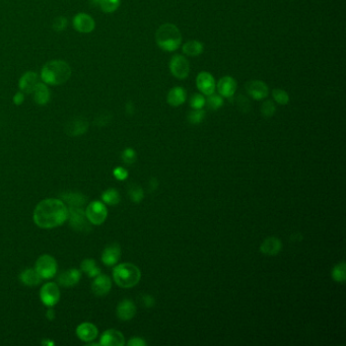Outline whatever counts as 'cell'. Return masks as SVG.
Segmentation results:
<instances>
[{"label":"cell","instance_id":"4","mask_svg":"<svg viewBox=\"0 0 346 346\" xmlns=\"http://www.w3.org/2000/svg\"><path fill=\"white\" fill-rule=\"evenodd\" d=\"M115 282L120 288L130 289L136 285L140 278L141 273L137 266L131 263H123L117 265L113 271Z\"/></svg>","mask_w":346,"mask_h":346},{"label":"cell","instance_id":"46","mask_svg":"<svg viewBox=\"0 0 346 346\" xmlns=\"http://www.w3.org/2000/svg\"><path fill=\"white\" fill-rule=\"evenodd\" d=\"M158 181H157V179H152L150 180V182H149V190H156L158 188Z\"/></svg>","mask_w":346,"mask_h":346},{"label":"cell","instance_id":"12","mask_svg":"<svg viewBox=\"0 0 346 346\" xmlns=\"http://www.w3.org/2000/svg\"><path fill=\"white\" fill-rule=\"evenodd\" d=\"M73 27L78 29L80 33L88 34L94 31L95 21L91 16L86 13H79L73 19Z\"/></svg>","mask_w":346,"mask_h":346},{"label":"cell","instance_id":"6","mask_svg":"<svg viewBox=\"0 0 346 346\" xmlns=\"http://www.w3.org/2000/svg\"><path fill=\"white\" fill-rule=\"evenodd\" d=\"M36 270L42 278H52L57 272L56 260L50 255H42L36 263Z\"/></svg>","mask_w":346,"mask_h":346},{"label":"cell","instance_id":"13","mask_svg":"<svg viewBox=\"0 0 346 346\" xmlns=\"http://www.w3.org/2000/svg\"><path fill=\"white\" fill-rule=\"evenodd\" d=\"M248 94L254 100H263L268 96V86L261 80H253L246 84Z\"/></svg>","mask_w":346,"mask_h":346},{"label":"cell","instance_id":"31","mask_svg":"<svg viewBox=\"0 0 346 346\" xmlns=\"http://www.w3.org/2000/svg\"><path fill=\"white\" fill-rule=\"evenodd\" d=\"M129 197L130 199L135 202V203H139L143 197H144V193H143V190L141 189V187H139L138 185H131L129 187Z\"/></svg>","mask_w":346,"mask_h":346},{"label":"cell","instance_id":"45","mask_svg":"<svg viewBox=\"0 0 346 346\" xmlns=\"http://www.w3.org/2000/svg\"><path fill=\"white\" fill-rule=\"evenodd\" d=\"M25 101V96H24V93L23 92H18L16 95H14L13 97V103L16 104V105H22Z\"/></svg>","mask_w":346,"mask_h":346},{"label":"cell","instance_id":"15","mask_svg":"<svg viewBox=\"0 0 346 346\" xmlns=\"http://www.w3.org/2000/svg\"><path fill=\"white\" fill-rule=\"evenodd\" d=\"M112 288L111 279L107 275H98L92 284L93 293L98 296H104L110 293Z\"/></svg>","mask_w":346,"mask_h":346},{"label":"cell","instance_id":"21","mask_svg":"<svg viewBox=\"0 0 346 346\" xmlns=\"http://www.w3.org/2000/svg\"><path fill=\"white\" fill-rule=\"evenodd\" d=\"M80 277H81V273H80V270L69 269V270H67V271L59 275L58 282H59V284H61L62 287L70 288V287H73V285H75V284H78Z\"/></svg>","mask_w":346,"mask_h":346},{"label":"cell","instance_id":"24","mask_svg":"<svg viewBox=\"0 0 346 346\" xmlns=\"http://www.w3.org/2000/svg\"><path fill=\"white\" fill-rule=\"evenodd\" d=\"M186 100V92L181 86H176L172 88L168 94L167 101L172 107H179L185 102Z\"/></svg>","mask_w":346,"mask_h":346},{"label":"cell","instance_id":"27","mask_svg":"<svg viewBox=\"0 0 346 346\" xmlns=\"http://www.w3.org/2000/svg\"><path fill=\"white\" fill-rule=\"evenodd\" d=\"M203 44L199 41H189L183 46V52L188 56L196 57L203 52Z\"/></svg>","mask_w":346,"mask_h":346},{"label":"cell","instance_id":"34","mask_svg":"<svg viewBox=\"0 0 346 346\" xmlns=\"http://www.w3.org/2000/svg\"><path fill=\"white\" fill-rule=\"evenodd\" d=\"M207 104H208L209 108L212 109V110H217V109H219L222 106L223 99H222L221 96L214 95V93H213V94L208 96Z\"/></svg>","mask_w":346,"mask_h":346},{"label":"cell","instance_id":"47","mask_svg":"<svg viewBox=\"0 0 346 346\" xmlns=\"http://www.w3.org/2000/svg\"><path fill=\"white\" fill-rule=\"evenodd\" d=\"M91 4L94 6H97L100 4V0H91Z\"/></svg>","mask_w":346,"mask_h":346},{"label":"cell","instance_id":"33","mask_svg":"<svg viewBox=\"0 0 346 346\" xmlns=\"http://www.w3.org/2000/svg\"><path fill=\"white\" fill-rule=\"evenodd\" d=\"M103 11L105 12H114L120 5V0H100V4Z\"/></svg>","mask_w":346,"mask_h":346},{"label":"cell","instance_id":"3","mask_svg":"<svg viewBox=\"0 0 346 346\" xmlns=\"http://www.w3.org/2000/svg\"><path fill=\"white\" fill-rule=\"evenodd\" d=\"M158 46L163 51L177 50L182 42V35L180 29L173 24L161 25L156 33Z\"/></svg>","mask_w":346,"mask_h":346},{"label":"cell","instance_id":"16","mask_svg":"<svg viewBox=\"0 0 346 346\" xmlns=\"http://www.w3.org/2000/svg\"><path fill=\"white\" fill-rule=\"evenodd\" d=\"M135 314H136V307L130 299H124L117 307V316L120 320L129 321Z\"/></svg>","mask_w":346,"mask_h":346},{"label":"cell","instance_id":"43","mask_svg":"<svg viewBox=\"0 0 346 346\" xmlns=\"http://www.w3.org/2000/svg\"><path fill=\"white\" fill-rule=\"evenodd\" d=\"M142 303L146 308H153L156 304V300H155L154 296L149 295V294H145L142 296Z\"/></svg>","mask_w":346,"mask_h":346},{"label":"cell","instance_id":"19","mask_svg":"<svg viewBox=\"0 0 346 346\" xmlns=\"http://www.w3.org/2000/svg\"><path fill=\"white\" fill-rule=\"evenodd\" d=\"M237 89V82L231 77H224L217 82V91L221 97L231 98Z\"/></svg>","mask_w":346,"mask_h":346},{"label":"cell","instance_id":"44","mask_svg":"<svg viewBox=\"0 0 346 346\" xmlns=\"http://www.w3.org/2000/svg\"><path fill=\"white\" fill-rule=\"evenodd\" d=\"M129 346H146L147 343L141 337H133L128 341Z\"/></svg>","mask_w":346,"mask_h":346},{"label":"cell","instance_id":"14","mask_svg":"<svg viewBox=\"0 0 346 346\" xmlns=\"http://www.w3.org/2000/svg\"><path fill=\"white\" fill-rule=\"evenodd\" d=\"M100 344L105 346H123L125 344V339L121 332L110 329L102 335Z\"/></svg>","mask_w":346,"mask_h":346},{"label":"cell","instance_id":"30","mask_svg":"<svg viewBox=\"0 0 346 346\" xmlns=\"http://www.w3.org/2000/svg\"><path fill=\"white\" fill-rule=\"evenodd\" d=\"M332 277L336 282H344L346 279V265L345 262L338 263L332 270Z\"/></svg>","mask_w":346,"mask_h":346},{"label":"cell","instance_id":"28","mask_svg":"<svg viewBox=\"0 0 346 346\" xmlns=\"http://www.w3.org/2000/svg\"><path fill=\"white\" fill-rule=\"evenodd\" d=\"M81 269H82V271L85 272L87 274V276H89V277L98 276L101 272L100 268L97 267L96 262L92 259H85L81 263Z\"/></svg>","mask_w":346,"mask_h":346},{"label":"cell","instance_id":"5","mask_svg":"<svg viewBox=\"0 0 346 346\" xmlns=\"http://www.w3.org/2000/svg\"><path fill=\"white\" fill-rule=\"evenodd\" d=\"M70 227L80 233H88L92 231L91 222L85 215V212L81 207H70L68 209V218Z\"/></svg>","mask_w":346,"mask_h":346},{"label":"cell","instance_id":"39","mask_svg":"<svg viewBox=\"0 0 346 346\" xmlns=\"http://www.w3.org/2000/svg\"><path fill=\"white\" fill-rule=\"evenodd\" d=\"M122 159L125 163L131 164L136 160V153H135L134 149L132 148H126L122 154Z\"/></svg>","mask_w":346,"mask_h":346},{"label":"cell","instance_id":"1","mask_svg":"<svg viewBox=\"0 0 346 346\" xmlns=\"http://www.w3.org/2000/svg\"><path fill=\"white\" fill-rule=\"evenodd\" d=\"M68 218V208L62 200L49 198L41 201L34 213V220L39 228L53 229L63 224Z\"/></svg>","mask_w":346,"mask_h":346},{"label":"cell","instance_id":"10","mask_svg":"<svg viewBox=\"0 0 346 346\" xmlns=\"http://www.w3.org/2000/svg\"><path fill=\"white\" fill-rule=\"evenodd\" d=\"M88 129V122L85 118L75 117L67 122L65 132L69 136H80Z\"/></svg>","mask_w":346,"mask_h":346},{"label":"cell","instance_id":"23","mask_svg":"<svg viewBox=\"0 0 346 346\" xmlns=\"http://www.w3.org/2000/svg\"><path fill=\"white\" fill-rule=\"evenodd\" d=\"M78 336L83 341H92L98 336V329L91 323H83L77 329Z\"/></svg>","mask_w":346,"mask_h":346},{"label":"cell","instance_id":"11","mask_svg":"<svg viewBox=\"0 0 346 346\" xmlns=\"http://www.w3.org/2000/svg\"><path fill=\"white\" fill-rule=\"evenodd\" d=\"M196 83L199 91L206 96L213 94L215 91V80L213 75L208 72H200L196 79Z\"/></svg>","mask_w":346,"mask_h":346},{"label":"cell","instance_id":"29","mask_svg":"<svg viewBox=\"0 0 346 346\" xmlns=\"http://www.w3.org/2000/svg\"><path fill=\"white\" fill-rule=\"evenodd\" d=\"M102 199L109 205H117L120 202V194L116 189L111 188L103 193Z\"/></svg>","mask_w":346,"mask_h":346},{"label":"cell","instance_id":"41","mask_svg":"<svg viewBox=\"0 0 346 346\" xmlns=\"http://www.w3.org/2000/svg\"><path fill=\"white\" fill-rule=\"evenodd\" d=\"M110 120H111V115L109 113L100 114L95 119V124L97 126H105L110 122Z\"/></svg>","mask_w":346,"mask_h":346},{"label":"cell","instance_id":"40","mask_svg":"<svg viewBox=\"0 0 346 346\" xmlns=\"http://www.w3.org/2000/svg\"><path fill=\"white\" fill-rule=\"evenodd\" d=\"M52 27L56 32H62L67 27V20L64 17H58L54 20Z\"/></svg>","mask_w":346,"mask_h":346},{"label":"cell","instance_id":"26","mask_svg":"<svg viewBox=\"0 0 346 346\" xmlns=\"http://www.w3.org/2000/svg\"><path fill=\"white\" fill-rule=\"evenodd\" d=\"M42 277L39 275L36 269H27L21 274V280L24 284L28 285V287H33L40 283Z\"/></svg>","mask_w":346,"mask_h":346},{"label":"cell","instance_id":"8","mask_svg":"<svg viewBox=\"0 0 346 346\" xmlns=\"http://www.w3.org/2000/svg\"><path fill=\"white\" fill-rule=\"evenodd\" d=\"M170 69L175 78L179 80L186 79L190 71V65L188 60L182 55H176L171 59Z\"/></svg>","mask_w":346,"mask_h":346},{"label":"cell","instance_id":"9","mask_svg":"<svg viewBox=\"0 0 346 346\" xmlns=\"http://www.w3.org/2000/svg\"><path fill=\"white\" fill-rule=\"evenodd\" d=\"M40 296L44 305L47 307L55 306L60 298V292L55 283H46L41 290Z\"/></svg>","mask_w":346,"mask_h":346},{"label":"cell","instance_id":"38","mask_svg":"<svg viewBox=\"0 0 346 346\" xmlns=\"http://www.w3.org/2000/svg\"><path fill=\"white\" fill-rule=\"evenodd\" d=\"M206 104L204 97L200 94H195L190 100V106L193 109H202Z\"/></svg>","mask_w":346,"mask_h":346},{"label":"cell","instance_id":"2","mask_svg":"<svg viewBox=\"0 0 346 346\" xmlns=\"http://www.w3.org/2000/svg\"><path fill=\"white\" fill-rule=\"evenodd\" d=\"M70 75V66L62 60H53L45 64L41 70L42 81L51 85H59L66 82Z\"/></svg>","mask_w":346,"mask_h":346},{"label":"cell","instance_id":"42","mask_svg":"<svg viewBox=\"0 0 346 346\" xmlns=\"http://www.w3.org/2000/svg\"><path fill=\"white\" fill-rule=\"evenodd\" d=\"M113 174H114L115 178L118 179V180H120V181H123V180L127 179V177H128V172H127V170H125L124 168H121V167L116 168V169L114 170Z\"/></svg>","mask_w":346,"mask_h":346},{"label":"cell","instance_id":"37","mask_svg":"<svg viewBox=\"0 0 346 346\" xmlns=\"http://www.w3.org/2000/svg\"><path fill=\"white\" fill-rule=\"evenodd\" d=\"M236 105L237 107L244 113H247L251 110V103L248 100V98L244 96H239L236 100Z\"/></svg>","mask_w":346,"mask_h":346},{"label":"cell","instance_id":"32","mask_svg":"<svg viewBox=\"0 0 346 346\" xmlns=\"http://www.w3.org/2000/svg\"><path fill=\"white\" fill-rule=\"evenodd\" d=\"M205 118V112L202 109H194V111L188 114V121L191 124H200Z\"/></svg>","mask_w":346,"mask_h":346},{"label":"cell","instance_id":"17","mask_svg":"<svg viewBox=\"0 0 346 346\" xmlns=\"http://www.w3.org/2000/svg\"><path fill=\"white\" fill-rule=\"evenodd\" d=\"M38 82H39L38 74L33 71H27L21 78L19 86L23 93L31 94L34 91V88Z\"/></svg>","mask_w":346,"mask_h":346},{"label":"cell","instance_id":"36","mask_svg":"<svg viewBox=\"0 0 346 346\" xmlns=\"http://www.w3.org/2000/svg\"><path fill=\"white\" fill-rule=\"evenodd\" d=\"M261 112H262V115L264 117H271L275 114L276 112V107H275V105L272 101H265L263 104H262V107H261Z\"/></svg>","mask_w":346,"mask_h":346},{"label":"cell","instance_id":"35","mask_svg":"<svg viewBox=\"0 0 346 346\" xmlns=\"http://www.w3.org/2000/svg\"><path fill=\"white\" fill-rule=\"evenodd\" d=\"M273 99L275 102H277L280 105H287L290 102V97L287 92H284L283 89L280 88H275L272 93Z\"/></svg>","mask_w":346,"mask_h":346},{"label":"cell","instance_id":"22","mask_svg":"<svg viewBox=\"0 0 346 346\" xmlns=\"http://www.w3.org/2000/svg\"><path fill=\"white\" fill-rule=\"evenodd\" d=\"M32 93L34 95V101L40 106H44L50 101V92L46 83L38 82Z\"/></svg>","mask_w":346,"mask_h":346},{"label":"cell","instance_id":"18","mask_svg":"<svg viewBox=\"0 0 346 346\" xmlns=\"http://www.w3.org/2000/svg\"><path fill=\"white\" fill-rule=\"evenodd\" d=\"M120 256H121V248L118 244H112L104 250L102 254V260L104 264L113 266L119 261Z\"/></svg>","mask_w":346,"mask_h":346},{"label":"cell","instance_id":"20","mask_svg":"<svg viewBox=\"0 0 346 346\" xmlns=\"http://www.w3.org/2000/svg\"><path fill=\"white\" fill-rule=\"evenodd\" d=\"M282 248V244L280 240L275 237H269L263 240L261 244L260 251L268 256H275L277 255Z\"/></svg>","mask_w":346,"mask_h":346},{"label":"cell","instance_id":"25","mask_svg":"<svg viewBox=\"0 0 346 346\" xmlns=\"http://www.w3.org/2000/svg\"><path fill=\"white\" fill-rule=\"evenodd\" d=\"M62 199L68 203L70 207H82L87 201L84 195L78 192H67L62 195Z\"/></svg>","mask_w":346,"mask_h":346},{"label":"cell","instance_id":"7","mask_svg":"<svg viewBox=\"0 0 346 346\" xmlns=\"http://www.w3.org/2000/svg\"><path fill=\"white\" fill-rule=\"evenodd\" d=\"M85 215L92 224L100 225L107 218L108 210L104 203L94 201L89 204L85 210Z\"/></svg>","mask_w":346,"mask_h":346}]
</instances>
